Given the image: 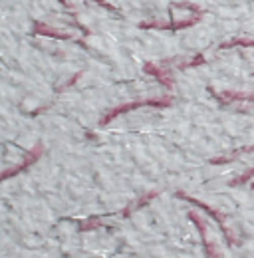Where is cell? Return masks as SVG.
Masks as SVG:
<instances>
[{"label": "cell", "instance_id": "11", "mask_svg": "<svg viewBox=\"0 0 254 258\" xmlns=\"http://www.w3.org/2000/svg\"><path fill=\"white\" fill-rule=\"evenodd\" d=\"M252 189H254V181H252Z\"/></svg>", "mask_w": 254, "mask_h": 258}, {"label": "cell", "instance_id": "8", "mask_svg": "<svg viewBox=\"0 0 254 258\" xmlns=\"http://www.w3.org/2000/svg\"><path fill=\"white\" fill-rule=\"evenodd\" d=\"M242 153H254V147H242V149H236V151H232L230 155H226V157H221V159H213V165H222V163H228L232 161V159H236L238 155H242Z\"/></svg>", "mask_w": 254, "mask_h": 258}, {"label": "cell", "instance_id": "9", "mask_svg": "<svg viewBox=\"0 0 254 258\" xmlns=\"http://www.w3.org/2000/svg\"><path fill=\"white\" fill-rule=\"evenodd\" d=\"M252 177H254V169H250V171L242 173L240 177L232 179V181H230V187H242V185H246L248 181H252Z\"/></svg>", "mask_w": 254, "mask_h": 258}, {"label": "cell", "instance_id": "2", "mask_svg": "<svg viewBox=\"0 0 254 258\" xmlns=\"http://www.w3.org/2000/svg\"><path fill=\"white\" fill-rule=\"evenodd\" d=\"M177 197L179 199H183V201H187V203H190V205H195V207H199V209H203L207 215H211L217 223H219V226H221L222 234H224V238H226V242L228 244H238V240L232 236V232L228 230V226H226V217L222 215V213H219L217 209H213V207H209L207 203H203V201H197V199H193V197H189V195L185 193H177Z\"/></svg>", "mask_w": 254, "mask_h": 258}, {"label": "cell", "instance_id": "5", "mask_svg": "<svg viewBox=\"0 0 254 258\" xmlns=\"http://www.w3.org/2000/svg\"><path fill=\"white\" fill-rule=\"evenodd\" d=\"M145 72H147V74H151V76H155V78H157V80L161 82V84H163V86H165V88H169V90L173 88V82H171V78H167V76H165V72H161L157 66L147 64V66H145Z\"/></svg>", "mask_w": 254, "mask_h": 258}, {"label": "cell", "instance_id": "7", "mask_svg": "<svg viewBox=\"0 0 254 258\" xmlns=\"http://www.w3.org/2000/svg\"><path fill=\"white\" fill-rule=\"evenodd\" d=\"M217 99L221 101V103H230V101H254V96H244V94H215Z\"/></svg>", "mask_w": 254, "mask_h": 258}, {"label": "cell", "instance_id": "4", "mask_svg": "<svg viewBox=\"0 0 254 258\" xmlns=\"http://www.w3.org/2000/svg\"><path fill=\"white\" fill-rule=\"evenodd\" d=\"M189 219L197 225V228H199V234H201V238H203V246H205V254H207V258H219L217 250H215V246L211 244V240H209V236H207V226H205V223H203V219H201L197 213H189Z\"/></svg>", "mask_w": 254, "mask_h": 258}, {"label": "cell", "instance_id": "10", "mask_svg": "<svg viewBox=\"0 0 254 258\" xmlns=\"http://www.w3.org/2000/svg\"><path fill=\"white\" fill-rule=\"evenodd\" d=\"M92 2H95V4H99L101 8H105V10H109V12H113V14H119L117 12V8H113L109 2H105V0H92Z\"/></svg>", "mask_w": 254, "mask_h": 258}, {"label": "cell", "instance_id": "1", "mask_svg": "<svg viewBox=\"0 0 254 258\" xmlns=\"http://www.w3.org/2000/svg\"><path fill=\"white\" fill-rule=\"evenodd\" d=\"M145 105H151V107H169V105H171V97H161V99H143V101H131V103H125V105H119V107H115V109L107 111V113L101 117L99 125H101V127H105L113 117H117V115H121V113H125V111H133V109H137V107H145Z\"/></svg>", "mask_w": 254, "mask_h": 258}, {"label": "cell", "instance_id": "6", "mask_svg": "<svg viewBox=\"0 0 254 258\" xmlns=\"http://www.w3.org/2000/svg\"><path fill=\"white\" fill-rule=\"evenodd\" d=\"M155 197H157V191H151V193H147V195H145V197H141V199H139V201H137L135 205H131V207H127L125 211L121 213V217H129L131 213H135L137 209H141V207H145V205H147L149 201H153Z\"/></svg>", "mask_w": 254, "mask_h": 258}, {"label": "cell", "instance_id": "3", "mask_svg": "<svg viewBox=\"0 0 254 258\" xmlns=\"http://www.w3.org/2000/svg\"><path fill=\"white\" fill-rule=\"evenodd\" d=\"M42 151H44V147H42V145H38V147H36L32 153H28V155H26V159L20 163L18 167H14V169H10V171H6V173H0V181H6V179H10V177H16L18 173L26 171V169L30 167L32 163L38 161V157L42 155Z\"/></svg>", "mask_w": 254, "mask_h": 258}]
</instances>
